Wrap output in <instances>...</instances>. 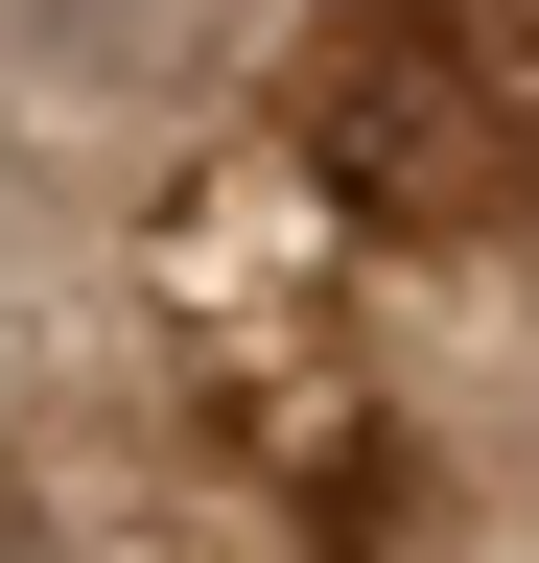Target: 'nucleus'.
<instances>
[{"label": "nucleus", "instance_id": "f257e3e1", "mask_svg": "<svg viewBox=\"0 0 539 563\" xmlns=\"http://www.w3.org/2000/svg\"><path fill=\"white\" fill-rule=\"evenodd\" d=\"M282 118L352 211H539V0H305Z\"/></svg>", "mask_w": 539, "mask_h": 563}]
</instances>
